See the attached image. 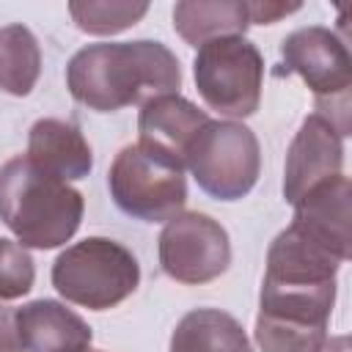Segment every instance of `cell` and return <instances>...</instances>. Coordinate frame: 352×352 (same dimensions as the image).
I'll return each instance as SVG.
<instances>
[{
  "instance_id": "obj_1",
  "label": "cell",
  "mask_w": 352,
  "mask_h": 352,
  "mask_svg": "<svg viewBox=\"0 0 352 352\" xmlns=\"http://www.w3.org/2000/svg\"><path fill=\"white\" fill-rule=\"evenodd\" d=\"M66 88L88 110L116 113L162 94H179L182 66L162 41H102L72 55Z\"/></svg>"
},
{
  "instance_id": "obj_2",
  "label": "cell",
  "mask_w": 352,
  "mask_h": 352,
  "mask_svg": "<svg viewBox=\"0 0 352 352\" xmlns=\"http://www.w3.org/2000/svg\"><path fill=\"white\" fill-rule=\"evenodd\" d=\"M80 190L38 170L28 157L0 168V220L22 248L52 250L66 245L82 220Z\"/></svg>"
},
{
  "instance_id": "obj_3",
  "label": "cell",
  "mask_w": 352,
  "mask_h": 352,
  "mask_svg": "<svg viewBox=\"0 0 352 352\" xmlns=\"http://www.w3.org/2000/svg\"><path fill=\"white\" fill-rule=\"evenodd\" d=\"M140 283V264L129 248L107 236L69 245L52 264L55 292L82 308L107 311L124 302Z\"/></svg>"
},
{
  "instance_id": "obj_4",
  "label": "cell",
  "mask_w": 352,
  "mask_h": 352,
  "mask_svg": "<svg viewBox=\"0 0 352 352\" xmlns=\"http://www.w3.org/2000/svg\"><path fill=\"white\" fill-rule=\"evenodd\" d=\"M336 302V283L300 286L261 280L256 344L261 352H322Z\"/></svg>"
},
{
  "instance_id": "obj_5",
  "label": "cell",
  "mask_w": 352,
  "mask_h": 352,
  "mask_svg": "<svg viewBox=\"0 0 352 352\" xmlns=\"http://www.w3.org/2000/svg\"><path fill=\"white\" fill-rule=\"evenodd\" d=\"M283 69L300 74L314 94L316 116L330 121L341 138L349 135V85L352 60L346 44L322 25L289 33L280 44Z\"/></svg>"
},
{
  "instance_id": "obj_6",
  "label": "cell",
  "mask_w": 352,
  "mask_h": 352,
  "mask_svg": "<svg viewBox=\"0 0 352 352\" xmlns=\"http://www.w3.org/2000/svg\"><path fill=\"white\" fill-rule=\"evenodd\" d=\"M192 77L209 110L228 118H248L258 110L264 58L245 36H223L198 47Z\"/></svg>"
},
{
  "instance_id": "obj_7",
  "label": "cell",
  "mask_w": 352,
  "mask_h": 352,
  "mask_svg": "<svg viewBox=\"0 0 352 352\" xmlns=\"http://www.w3.org/2000/svg\"><path fill=\"white\" fill-rule=\"evenodd\" d=\"M198 187L217 201L245 198L261 173V148L253 129L239 121H209L187 151Z\"/></svg>"
},
{
  "instance_id": "obj_8",
  "label": "cell",
  "mask_w": 352,
  "mask_h": 352,
  "mask_svg": "<svg viewBox=\"0 0 352 352\" xmlns=\"http://www.w3.org/2000/svg\"><path fill=\"white\" fill-rule=\"evenodd\" d=\"M116 206L143 223H168L187 201L184 170L140 143L124 146L107 173Z\"/></svg>"
},
{
  "instance_id": "obj_9",
  "label": "cell",
  "mask_w": 352,
  "mask_h": 352,
  "mask_svg": "<svg viewBox=\"0 0 352 352\" xmlns=\"http://www.w3.org/2000/svg\"><path fill=\"white\" fill-rule=\"evenodd\" d=\"M157 250L162 272L187 286L209 283L231 264L228 231L204 212H179L170 217Z\"/></svg>"
},
{
  "instance_id": "obj_10",
  "label": "cell",
  "mask_w": 352,
  "mask_h": 352,
  "mask_svg": "<svg viewBox=\"0 0 352 352\" xmlns=\"http://www.w3.org/2000/svg\"><path fill=\"white\" fill-rule=\"evenodd\" d=\"M344 138L336 132L330 121L322 116L311 113L289 151H286V165H283V198L294 206L305 192L319 187L322 182H330L333 176L344 173Z\"/></svg>"
},
{
  "instance_id": "obj_11",
  "label": "cell",
  "mask_w": 352,
  "mask_h": 352,
  "mask_svg": "<svg viewBox=\"0 0 352 352\" xmlns=\"http://www.w3.org/2000/svg\"><path fill=\"white\" fill-rule=\"evenodd\" d=\"M209 121L212 118L204 110H198L190 99L179 94H162L140 104V116H138L140 140L138 143L184 170L187 151Z\"/></svg>"
},
{
  "instance_id": "obj_12",
  "label": "cell",
  "mask_w": 352,
  "mask_h": 352,
  "mask_svg": "<svg viewBox=\"0 0 352 352\" xmlns=\"http://www.w3.org/2000/svg\"><path fill=\"white\" fill-rule=\"evenodd\" d=\"M25 352H88L91 327L58 300H33L14 311Z\"/></svg>"
},
{
  "instance_id": "obj_13",
  "label": "cell",
  "mask_w": 352,
  "mask_h": 352,
  "mask_svg": "<svg viewBox=\"0 0 352 352\" xmlns=\"http://www.w3.org/2000/svg\"><path fill=\"white\" fill-rule=\"evenodd\" d=\"M38 170L60 179V182H77L85 179L94 168V154L72 121L60 118H38L28 132V154H25Z\"/></svg>"
},
{
  "instance_id": "obj_14",
  "label": "cell",
  "mask_w": 352,
  "mask_h": 352,
  "mask_svg": "<svg viewBox=\"0 0 352 352\" xmlns=\"http://www.w3.org/2000/svg\"><path fill=\"white\" fill-rule=\"evenodd\" d=\"M349 179L344 173L322 182L294 204V226L327 245L341 261L349 256Z\"/></svg>"
},
{
  "instance_id": "obj_15",
  "label": "cell",
  "mask_w": 352,
  "mask_h": 352,
  "mask_svg": "<svg viewBox=\"0 0 352 352\" xmlns=\"http://www.w3.org/2000/svg\"><path fill=\"white\" fill-rule=\"evenodd\" d=\"M248 25V3L242 0H182L173 6V30L190 47L223 36H245Z\"/></svg>"
},
{
  "instance_id": "obj_16",
  "label": "cell",
  "mask_w": 352,
  "mask_h": 352,
  "mask_svg": "<svg viewBox=\"0 0 352 352\" xmlns=\"http://www.w3.org/2000/svg\"><path fill=\"white\" fill-rule=\"evenodd\" d=\"M170 352H253L242 324L220 308H195L170 333Z\"/></svg>"
},
{
  "instance_id": "obj_17",
  "label": "cell",
  "mask_w": 352,
  "mask_h": 352,
  "mask_svg": "<svg viewBox=\"0 0 352 352\" xmlns=\"http://www.w3.org/2000/svg\"><path fill=\"white\" fill-rule=\"evenodd\" d=\"M41 74V50L25 25L0 28V91L28 96Z\"/></svg>"
},
{
  "instance_id": "obj_18",
  "label": "cell",
  "mask_w": 352,
  "mask_h": 352,
  "mask_svg": "<svg viewBox=\"0 0 352 352\" xmlns=\"http://www.w3.org/2000/svg\"><path fill=\"white\" fill-rule=\"evenodd\" d=\"M148 11V3L126 0H72L69 14L82 33L91 36H116L138 25Z\"/></svg>"
},
{
  "instance_id": "obj_19",
  "label": "cell",
  "mask_w": 352,
  "mask_h": 352,
  "mask_svg": "<svg viewBox=\"0 0 352 352\" xmlns=\"http://www.w3.org/2000/svg\"><path fill=\"white\" fill-rule=\"evenodd\" d=\"M36 267L19 242L0 236V300H16L33 289Z\"/></svg>"
},
{
  "instance_id": "obj_20",
  "label": "cell",
  "mask_w": 352,
  "mask_h": 352,
  "mask_svg": "<svg viewBox=\"0 0 352 352\" xmlns=\"http://www.w3.org/2000/svg\"><path fill=\"white\" fill-rule=\"evenodd\" d=\"M294 11H300V3H292V6H283V3H248V19H250V25L256 22V25H272V22H278L280 16H286V14H294Z\"/></svg>"
},
{
  "instance_id": "obj_21",
  "label": "cell",
  "mask_w": 352,
  "mask_h": 352,
  "mask_svg": "<svg viewBox=\"0 0 352 352\" xmlns=\"http://www.w3.org/2000/svg\"><path fill=\"white\" fill-rule=\"evenodd\" d=\"M14 311L16 308L0 305V352H22V341H19V333H16Z\"/></svg>"
},
{
  "instance_id": "obj_22",
  "label": "cell",
  "mask_w": 352,
  "mask_h": 352,
  "mask_svg": "<svg viewBox=\"0 0 352 352\" xmlns=\"http://www.w3.org/2000/svg\"><path fill=\"white\" fill-rule=\"evenodd\" d=\"M322 352H349L346 349V338H327V344L322 346Z\"/></svg>"
}]
</instances>
